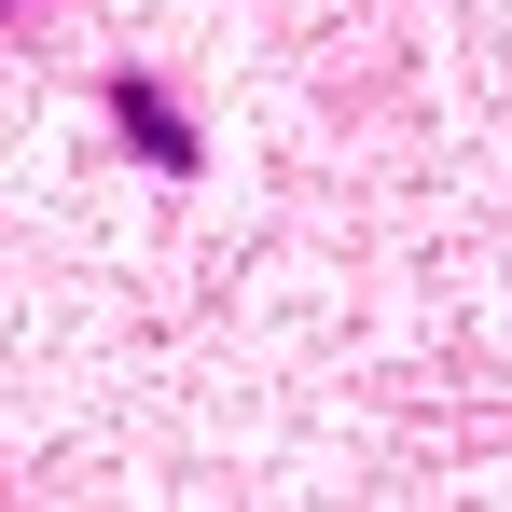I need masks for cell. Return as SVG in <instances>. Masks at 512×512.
I'll return each mask as SVG.
<instances>
[{"label":"cell","instance_id":"6da1fadb","mask_svg":"<svg viewBox=\"0 0 512 512\" xmlns=\"http://www.w3.org/2000/svg\"><path fill=\"white\" fill-rule=\"evenodd\" d=\"M111 125H125V139H139L153 167H194V125H180V111H167L153 84H111Z\"/></svg>","mask_w":512,"mask_h":512}]
</instances>
